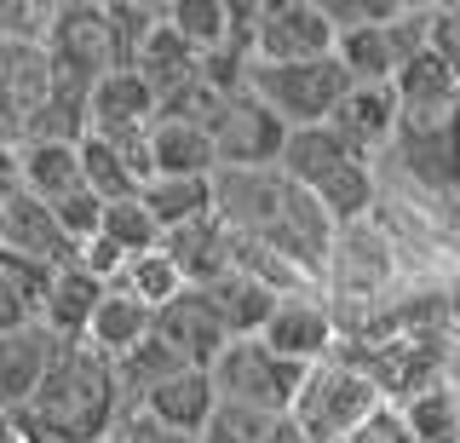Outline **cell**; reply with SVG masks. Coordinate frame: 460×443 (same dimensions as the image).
Returning <instances> with one entry per match:
<instances>
[{"mask_svg":"<svg viewBox=\"0 0 460 443\" xmlns=\"http://www.w3.org/2000/svg\"><path fill=\"white\" fill-rule=\"evenodd\" d=\"M179 368H184V363H179V357H172L155 334L144 340V346H133L127 357H115V380H121V392H127V403H133V409H138L162 380L179 375Z\"/></svg>","mask_w":460,"mask_h":443,"instance_id":"cell-31","label":"cell"},{"mask_svg":"<svg viewBox=\"0 0 460 443\" xmlns=\"http://www.w3.org/2000/svg\"><path fill=\"white\" fill-rule=\"evenodd\" d=\"M208 375H213L219 403L253 409V414H265V421H288L294 403H299V392H305V375H311V368L277 357L265 340H230L225 357L208 368Z\"/></svg>","mask_w":460,"mask_h":443,"instance_id":"cell-5","label":"cell"},{"mask_svg":"<svg viewBox=\"0 0 460 443\" xmlns=\"http://www.w3.org/2000/svg\"><path fill=\"white\" fill-rule=\"evenodd\" d=\"M18 184L35 202H58V196L81 190V145H58V138H23L18 145Z\"/></svg>","mask_w":460,"mask_h":443,"instance_id":"cell-21","label":"cell"},{"mask_svg":"<svg viewBox=\"0 0 460 443\" xmlns=\"http://www.w3.org/2000/svg\"><path fill=\"white\" fill-rule=\"evenodd\" d=\"M104 294L110 288L98 277H86L81 265L58 270L47 306H40V328H47L58 346H86V334H93V311H98V299H104Z\"/></svg>","mask_w":460,"mask_h":443,"instance_id":"cell-17","label":"cell"},{"mask_svg":"<svg viewBox=\"0 0 460 443\" xmlns=\"http://www.w3.org/2000/svg\"><path fill=\"white\" fill-rule=\"evenodd\" d=\"M29 323H40L35 306H23V299L0 282V334H18V328H29Z\"/></svg>","mask_w":460,"mask_h":443,"instance_id":"cell-36","label":"cell"},{"mask_svg":"<svg viewBox=\"0 0 460 443\" xmlns=\"http://www.w3.org/2000/svg\"><path fill=\"white\" fill-rule=\"evenodd\" d=\"M397 23V18H392ZM392 23H374V30H345L334 58L345 64V75L351 81H397V40H392Z\"/></svg>","mask_w":460,"mask_h":443,"instance_id":"cell-27","label":"cell"},{"mask_svg":"<svg viewBox=\"0 0 460 443\" xmlns=\"http://www.w3.org/2000/svg\"><path fill=\"white\" fill-rule=\"evenodd\" d=\"M23 443H29V438H23Z\"/></svg>","mask_w":460,"mask_h":443,"instance_id":"cell-38","label":"cell"},{"mask_svg":"<svg viewBox=\"0 0 460 443\" xmlns=\"http://www.w3.org/2000/svg\"><path fill=\"white\" fill-rule=\"evenodd\" d=\"M127 414H133V403H127L104 351L58 346L47 380L18 414V426L29 443H110L127 426Z\"/></svg>","mask_w":460,"mask_h":443,"instance_id":"cell-2","label":"cell"},{"mask_svg":"<svg viewBox=\"0 0 460 443\" xmlns=\"http://www.w3.org/2000/svg\"><path fill=\"white\" fill-rule=\"evenodd\" d=\"M219 219L236 231V242L265 248L288 260L294 270L323 288L328 253H334L340 225L316 208L311 190H299L282 167H259V173H219Z\"/></svg>","mask_w":460,"mask_h":443,"instance_id":"cell-1","label":"cell"},{"mask_svg":"<svg viewBox=\"0 0 460 443\" xmlns=\"http://www.w3.org/2000/svg\"><path fill=\"white\" fill-rule=\"evenodd\" d=\"M162 121V98L150 93V81L138 69H110L93 87V104H86V133L98 138H144Z\"/></svg>","mask_w":460,"mask_h":443,"instance_id":"cell-13","label":"cell"},{"mask_svg":"<svg viewBox=\"0 0 460 443\" xmlns=\"http://www.w3.org/2000/svg\"><path fill=\"white\" fill-rule=\"evenodd\" d=\"M213 299V311L225 317V328H230V340H259L265 334V323L277 317V306H282V294L270 288V282H259V277H248V270H225L213 288H201Z\"/></svg>","mask_w":460,"mask_h":443,"instance_id":"cell-20","label":"cell"},{"mask_svg":"<svg viewBox=\"0 0 460 443\" xmlns=\"http://www.w3.org/2000/svg\"><path fill=\"white\" fill-rule=\"evenodd\" d=\"M277 167L299 190L316 196V208H323L340 231L380 213V167H374L368 155H357L334 127H299V133H288V150H282Z\"/></svg>","mask_w":460,"mask_h":443,"instance_id":"cell-3","label":"cell"},{"mask_svg":"<svg viewBox=\"0 0 460 443\" xmlns=\"http://www.w3.org/2000/svg\"><path fill=\"white\" fill-rule=\"evenodd\" d=\"M52 213H58V225H64V236L75 242V248L104 231V202H98V196L86 190V184H81V190H69V196H58Z\"/></svg>","mask_w":460,"mask_h":443,"instance_id":"cell-34","label":"cell"},{"mask_svg":"<svg viewBox=\"0 0 460 443\" xmlns=\"http://www.w3.org/2000/svg\"><path fill=\"white\" fill-rule=\"evenodd\" d=\"M155 340H162L184 368H213L225 357V346H230V328H225L219 311H213L208 294L184 288L172 306L155 311Z\"/></svg>","mask_w":460,"mask_h":443,"instance_id":"cell-11","label":"cell"},{"mask_svg":"<svg viewBox=\"0 0 460 443\" xmlns=\"http://www.w3.org/2000/svg\"><path fill=\"white\" fill-rule=\"evenodd\" d=\"M190 282H184V270L167 260L162 248L155 253H138V260H127V270L115 277V294H133L138 306H150V311H162V306H172Z\"/></svg>","mask_w":460,"mask_h":443,"instance_id":"cell-29","label":"cell"},{"mask_svg":"<svg viewBox=\"0 0 460 443\" xmlns=\"http://www.w3.org/2000/svg\"><path fill=\"white\" fill-rule=\"evenodd\" d=\"M47 64H52V81L93 93L98 81L115 69L104 6H93V0H58L52 30H47Z\"/></svg>","mask_w":460,"mask_h":443,"instance_id":"cell-7","label":"cell"},{"mask_svg":"<svg viewBox=\"0 0 460 443\" xmlns=\"http://www.w3.org/2000/svg\"><path fill=\"white\" fill-rule=\"evenodd\" d=\"M402 421L420 443H460V380H438L431 392L402 403Z\"/></svg>","mask_w":460,"mask_h":443,"instance_id":"cell-28","label":"cell"},{"mask_svg":"<svg viewBox=\"0 0 460 443\" xmlns=\"http://www.w3.org/2000/svg\"><path fill=\"white\" fill-rule=\"evenodd\" d=\"M208 133H213V150H219V173H259V167L282 162L294 127H288L270 104H259L253 93H236Z\"/></svg>","mask_w":460,"mask_h":443,"instance_id":"cell-8","label":"cell"},{"mask_svg":"<svg viewBox=\"0 0 460 443\" xmlns=\"http://www.w3.org/2000/svg\"><path fill=\"white\" fill-rule=\"evenodd\" d=\"M138 202L150 208V219L162 225V236L184 231V225L219 213V179H150L138 190Z\"/></svg>","mask_w":460,"mask_h":443,"instance_id":"cell-23","label":"cell"},{"mask_svg":"<svg viewBox=\"0 0 460 443\" xmlns=\"http://www.w3.org/2000/svg\"><path fill=\"white\" fill-rule=\"evenodd\" d=\"M357 81L345 75L340 58H316V64H253L248 69V93L259 104H270L277 116L294 127H328L340 110V98Z\"/></svg>","mask_w":460,"mask_h":443,"instance_id":"cell-6","label":"cell"},{"mask_svg":"<svg viewBox=\"0 0 460 443\" xmlns=\"http://www.w3.org/2000/svg\"><path fill=\"white\" fill-rule=\"evenodd\" d=\"M328 127H334V133H340L357 155L380 162V155L397 145L402 98H397L392 81H357V87L340 98V110H334V121H328Z\"/></svg>","mask_w":460,"mask_h":443,"instance_id":"cell-12","label":"cell"},{"mask_svg":"<svg viewBox=\"0 0 460 443\" xmlns=\"http://www.w3.org/2000/svg\"><path fill=\"white\" fill-rule=\"evenodd\" d=\"M259 340H265L277 357H288V363L316 368V363H328V357H340V317H334V306H328L323 288L288 294Z\"/></svg>","mask_w":460,"mask_h":443,"instance_id":"cell-10","label":"cell"},{"mask_svg":"<svg viewBox=\"0 0 460 443\" xmlns=\"http://www.w3.org/2000/svg\"><path fill=\"white\" fill-rule=\"evenodd\" d=\"M380 409H385L380 385L351 357H328V363H316L305 375V392H299L288 421H294V432L305 443H351Z\"/></svg>","mask_w":460,"mask_h":443,"instance_id":"cell-4","label":"cell"},{"mask_svg":"<svg viewBox=\"0 0 460 443\" xmlns=\"http://www.w3.org/2000/svg\"><path fill=\"white\" fill-rule=\"evenodd\" d=\"M162 253L184 270L190 288H213L225 270H236V231H230L219 213H208V219H196V225H184V231L162 236Z\"/></svg>","mask_w":460,"mask_h":443,"instance_id":"cell-14","label":"cell"},{"mask_svg":"<svg viewBox=\"0 0 460 443\" xmlns=\"http://www.w3.org/2000/svg\"><path fill=\"white\" fill-rule=\"evenodd\" d=\"M133 69L150 81V93L162 98V104H172L184 87H196V81H201V52H196L179 30H172V23H162V30L150 35V47L138 52Z\"/></svg>","mask_w":460,"mask_h":443,"instance_id":"cell-22","label":"cell"},{"mask_svg":"<svg viewBox=\"0 0 460 443\" xmlns=\"http://www.w3.org/2000/svg\"><path fill=\"white\" fill-rule=\"evenodd\" d=\"M150 167H155V179H219L213 133L196 121H155L150 127Z\"/></svg>","mask_w":460,"mask_h":443,"instance_id":"cell-18","label":"cell"},{"mask_svg":"<svg viewBox=\"0 0 460 443\" xmlns=\"http://www.w3.org/2000/svg\"><path fill=\"white\" fill-rule=\"evenodd\" d=\"M155 334V311L150 306H138L133 294H104L98 299V311H93V334H86V346L93 351H104L110 363L115 357H127L133 346H144V340Z\"/></svg>","mask_w":460,"mask_h":443,"instance_id":"cell-24","label":"cell"},{"mask_svg":"<svg viewBox=\"0 0 460 443\" xmlns=\"http://www.w3.org/2000/svg\"><path fill=\"white\" fill-rule=\"evenodd\" d=\"M277 438V421H265V414L253 409H236V403H219L208 421V432H201L196 443H270Z\"/></svg>","mask_w":460,"mask_h":443,"instance_id":"cell-33","label":"cell"},{"mask_svg":"<svg viewBox=\"0 0 460 443\" xmlns=\"http://www.w3.org/2000/svg\"><path fill=\"white\" fill-rule=\"evenodd\" d=\"M340 30L323 0H265V18L253 35V64H316L334 58Z\"/></svg>","mask_w":460,"mask_h":443,"instance_id":"cell-9","label":"cell"},{"mask_svg":"<svg viewBox=\"0 0 460 443\" xmlns=\"http://www.w3.org/2000/svg\"><path fill=\"white\" fill-rule=\"evenodd\" d=\"M167 23L190 40L201 58H213V52L230 47V0H172Z\"/></svg>","mask_w":460,"mask_h":443,"instance_id":"cell-30","label":"cell"},{"mask_svg":"<svg viewBox=\"0 0 460 443\" xmlns=\"http://www.w3.org/2000/svg\"><path fill=\"white\" fill-rule=\"evenodd\" d=\"M138 409L150 414L155 426L179 432V438H201V432H208V421H213V409H219V392H213L208 368H179V375L162 380Z\"/></svg>","mask_w":460,"mask_h":443,"instance_id":"cell-16","label":"cell"},{"mask_svg":"<svg viewBox=\"0 0 460 443\" xmlns=\"http://www.w3.org/2000/svg\"><path fill=\"white\" fill-rule=\"evenodd\" d=\"M104 236L127 253V260L162 248V225L150 219V208H144L138 196H127V202H110V208H104Z\"/></svg>","mask_w":460,"mask_h":443,"instance_id":"cell-32","label":"cell"},{"mask_svg":"<svg viewBox=\"0 0 460 443\" xmlns=\"http://www.w3.org/2000/svg\"><path fill=\"white\" fill-rule=\"evenodd\" d=\"M167 23V6H150V0H110L104 6V30H110V58L115 69H133L138 52L150 47V35Z\"/></svg>","mask_w":460,"mask_h":443,"instance_id":"cell-26","label":"cell"},{"mask_svg":"<svg viewBox=\"0 0 460 443\" xmlns=\"http://www.w3.org/2000/svg\"><path fill=\"white\" fill-rule=\"evenodd\" d=\"M0 443H23V426H18V414H6V409H0Z\"/></svg>","mask_w":460,"mask_h":443,"instance_id":"cell-37","label":"cell"},{"mask_svg":"<svg viewBox=\"0 0 460 443\" xmlns=\"http://www.w3.org/2000/svg\"><path fill=\"white\" fill-rule=\"evenodd\" d=\"M52 357H58V340L40 323L18 328V334H0V409L23 414L29 397H35L40 380H47Z\"/></svg>","mask_w":460,"mask_h":443,"instance_id":"cell-15","label":"cell"},{"mask_svg":"<svg viewBox=\"0 0 460 443\" xmlns=\"http://www.w3.org/2000/svg\"><path fill=\"white\" fill-rule=\"evenodd\" d=\"M426 52L443 69L460 75V0H455V6H438V0H431V40H426Z\"/></svg>","mask_w":460,"mask_h":443,"instance_id":"cell-35","label":"cell"},{"mask_svg":"<svg viewBox=\"0 0 460 443\" xmlns=\"http://www.w3.org/2000/svg\"><path fill=\"white\" fill-rule=\"evenodd\" d=\"M81 184L98 196V202H127V196H138L144 190V179L133 173V162L121 155V145H110V138H98V133H86L81 138Z\"/></svg>","mask_w":460,"mask_h":443,"instance_id":"cell-25","label":"cell"},{"mask_svg":"<svg viewBox=\"0 0 460 443\" xmlns=\"http://www.w3.org/2000/svg\"><path fill=\"white\" fill-rule=\"evenodd\" d=\"M6 248L12 253H29V260L52 265V270H69L75 265V242L64 236V225H58V213L47 202H35V196L18 190V202L6 208Z\"/></svg>","mask_w":460,"mask_h":443,"instance_id":"cell-19","label":"cell"}]
</instances>
